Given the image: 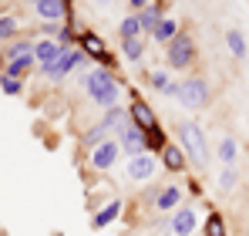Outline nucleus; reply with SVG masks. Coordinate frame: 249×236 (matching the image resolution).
<instances>
[{"mask_svg":"<svg viewBox=\"0 0 249 236\" xmlns=\"http://www.w3.org/2000/svg\"><path fill=\"white\" fill-rule=\"evenodd\" d=\"M206 236H226V226H222L219 213H209L206 216Z\"/></svg>","mask_w":249,"mask_h":236,"instance_id":"nucleus-29","label":"nucleus"},{"mask_svg":"<svg viewBox=\"0 0 249 236\" xmlns=\"http://www.w3.org/2000/svg\"><path fill=\"white\" fill-rule=\"evenodd\" d=\"M148 84L155 91H165L168 84H172V78H168V71H148Z\"/></svg>","mask_w":249,"mask_h":236,"instance_id":"nucleus-30","label":"nucleus"},{"mask_svg":"<svg viewBox=\"0 0 249 236\" xmlns=\"http://www.w3.org/2000/svg\"><path fill=\"white\" fill-rule=\"evenodd\" d=\"M94 3H98V7H108V3H111V0H94Z\"/></svg>","mask_w":249,"mask_h":236,"instance_id":"nucleus-33","label":"nucleus"},{"mask_svg":"<svg viewBox=\"0 0 249 236\" xmlns=\"http://www.w3.org/2000/svg\"><path fill=\"white\" fill-rule=\"evenodd\" d=\"M78 64H84V51L81 47H61V54H57V61L54 64H44L41 68V78L47 81H64Z\"/></svg>","mask_w":249,"mask_h":236,"instance_id":"nucleus-5","label":"nucleus"},{"mask_svg":"<svg viewBox=\"0 0 249 236\" xmlns=\"http://www.w3.org/2000/svg\"><path fill=\"white\" fill-rule=\"evenodd\" d=\"M178 145H182V152L189 158V165L192 169H199V172H206L209 165V142H206V128L202 125H196V121H182L178 125Z\"/></svg>","mask_w":249,"mask_h":236,"instance_id":"nucleus-2","label":"nucleus"},{"mask_svg":"<svg viewBox=\"0 0 249 236\" xmlns=\"http://www.w3.org/2000/svg\"><path fill=\"white\" fill-rule=\"evenodd\" d=\"M226 47H229V54L236 58V61H246V54H249V44H246V34L243 31H226Z\"/></svg>","mask_w":249,"mask_h":236,"instance_id":"nucleus-19","label":"nucleus"},{"mask_svg":"<svg viewBox=\"0 0 249 236\" xmlns=\"http://www.w3.org/2000/svg\"><path fill=\"white\" fill-rule=\"evenodd\" d=\"M162 95H168V98H175V95H178V81H172V84H168V88L162 91Z\"/></svg>","mask_w":249,"mask_h":236,"instance_id":"nucleus-32","label":"nucleus"},{"mask_svg":"<svg viewBox=\"0 0 249 236\" xmlns=\"http://www.w3.org/2000/svg\"><path fill=\"white\" fill-rule=\"evenodd\" d=\"M27 3H37V0H27Z\"/></svg>","mask_w":249,"mask_h":236,"instance_id":"nucleus-34","label":"nucleus"},{"mask_svg":"<svg viewBox=\"0 0 249 236\" xmlns=\"http://www.w3.org/2000/svg\"><path fill=\"white\" fill-rule=\"evenodd\" d=\"M196 226H199V216H196L192 206H178L172 213V219H168V233L172 236H189Z\"/></svg>","mask_w":249,"mask_h":236,"instance_id":"nucleus-10","label":"nucleus"},{"mask_svg":"<svg viewBox=\"0 0 249 236\" xmlns=\"http://www.w3.org/2000/svg\"><path fill=\"white\" fill-rule=\"evenodd\" d=\"M215 156L222 158V165H236V158H239V145H236V138H222L219 149H215Z\"/></svg>","mask_w":249,"mask_h":236,"instance_id":"nucleus-23","label":"nucleus"},{"mask_svg":"<svg viewBox=\"0 0 249 236\" xmlns=\"http://www.w3.org/2000/svg\"><path fill=\"white\" fill-rule=\"evenodd\" d=\"M155 169H159V158L152 156V152H142V156L128 158L124 176H128L131 182H152V179H155Z\"/></svg>","mask_w":249,"mask_h":236,"instance_id":"nucleus-7","label":"nucleus"},{"mask_svg":"<svg viewBox=\"0 0 249 236\" xmlns=\"http://www.w3.org/2000/svg\"><path fill=\"white\" fill-rule=\"evenodd\" d=\"M27 51H34L31 40H10L7 51H3V61H10V58H17V54H27Z\"/></svg>","mask_w":249,"mask_h":236,"instance_id":"nucleus-28","label":"nucleus"},{"mask_svg":"<svg viewBox=\"0 0 249 236\" xmlns=\"http://www.w3.org/2000/svg\"><path fill=\"white\" fill-rule=\"evenodd\" d=\"M118 34H122V40L145 38V31H142V24H138V14H128V17H122V24H118Z\"/></svg>","mask_w":249,"mask_h":236,"instance_id":"nucleus-22","label":"nucleus"},{"mask_svg":"<svg viewBox=\"0 0 249 236\" xmlns=\"http://www.w3.org/2000/svg\"><path fill=\"white\" fill-rule=\"evenodd\" d=\"M239 186V169L236 165H222V172H219V189L222 193H232Z\"/></svg>","mask_w":249,"mask_h":236,"instance_id":"nucleus-25","label":"nucleus"},{"mask_svg":"<svg viewBox=\"0 0 249 236\" xmlns=\"http://www.w3.org/2000/svg\"><path fill=\"white\" fill-rule=\"evenodd\" d=\"M175 34H178V24H175L172 17H165V20H162V24L152 31V40H155V44H168Z\"/></svg>","mask_w":249,"mask_h":236,"instance_id":"nucleus-24","label":"nucleus"},{"mask_svg":"<svg viewBox=\"0 0 249 236\" xmlns=\"http://www.w3.org/2000/svg\"><path fill=\"white\" fill-rule=\"evenodd\" d=\"M81 84H84V91H88V98H91L98 108H115V105H118L122 84H118V78H115L111 68H105V64L91 68V71L84 75Z\"/></svg>","mask_w":249,"mask_h":236,"instance_id":"nucleus-1","label":"nucleus"},{"mask_svg":"<svg viewBox=\"0 0 249 236\" xmlns=\"http://www.w3.org/2000/svg\"><path fill=\"white\" fill-rule=\"evenodd\" d=\"M128 118H131V121H135V125H138L142 132H148L152 125H159L155 112H152V108H148V105H145V101H142L138 95H131V108H128Z\"/></svg>","mask_w":249,"mask_h":236,"instance_id":"nucleus-12","label":"nucleus"},{"mask_svg":"<svg viewBox=\"0 0 249 236\" xmlns=\"http://www.w3.org/2000/svg\"><path fill=\"white\" fill-rule=\"evenodd\" d=\"M178 105L182 108H189V112H202L209 105V81L199 78V75H192V78H182L178 81Z\"/></svg>","mask_w":249,"mask_h":236,"instance_id":"nucleus-3","label":"nucleus"},{"mask_svg":"<svg viewBox=\"0 0 249 236\" xmlns=\"http://www.w3.org/2000/svg\"><path fill=\"white\" fill-rule=\"evenodd\" d=\"M0 88H3V95L14 98V95L24 91V78H14V75H3V71H0Z\"/></svg>","mask_w":249,"mask_h":236,"instance_id":"nucleus-27","label":"nucleus"},{"mask_svg":"<svg viewBox=\"0 0 249 236\" xmlns=\"http://www.w3.org/2000/svg\"><path fill=\"white\" fill-rule=\"evenodd\" d=\"M118 158H122V145H118V138H105V142H98L94 149H88V169L101 176V172H108Z\"/></svg>","mask_w":249,"mask_h":236,"instance_id":"nucleus-6","label":"nucleus"},{"mask_svg":"<svg viewBox=\"0 0 249 236\" xmlns=\"http://www.w3.org/2000/svg\"><path fill=\"white\" fill-rule=\"evenodd\" d=\"M159 162H162L165 172H185V165H189V158H185V152H182V145H172V142L159 152Z\"/></svg>","mask_w":249,"mask_h":236,"instance_id":"nucleus-13","label":"nucleus"},{"mask_svg":"<svg viewBox=\"0 0 249 236\" xmlns=\"http://www.w3.org/2000/svg\"><path fill=\"white\" fill-rule=\"evenodd\" d=\"M34 17L44 20V24H64L71 17V3H64V0H37Z\"/></svg>","mask_w":249,"mask_h":236,"instance_id":"nucleus-9","label":"nucleus"},{"mask_svg":"<svg viewBox=\"0 0 249 236\" xmlns=\"http://www.w3.org/2000/svg\"><path fill=\"white\" fill-rule=\"evenodd\" d=\"M17 31H20V20L17 17H0V44H10V40L17 38Z\"/></svg>","mask_w":249,"mask_h":236,"instance_id":"nucleus-26","label":"nucleus"},{"mask_svg":"<svg viewBox=\"0 0 249 236\" xmlns=\"http://www.w3.org/2000/svg\"><path fill=\"white\" fill-rule=\"evenodd\" d=\"M168 145V135L162 125H152L148 132H145V152H152V156H159L162 149Z\"/></svg>","mask_w":249,"mask_h":236,"instance_id":"nucleus-20","label":"nucleus"},{"mask_svg":"<svg viewBox=\"0 0 249 236\" xmlns=\"http://www.w3.org/2000/svg\"><path fill=\"white\" fill-rule=\"evenodd\" d=\"M118 213H122V199H111L108 206L94 209V216H91V230H105V226H111V223L118 219Z\"/></svg>","mask_w":249,"mask_h":236,"instance_id":"nucleus-15","label":"nucleus"},{"mask_svg":"<svg viewBox=\"0 0 249 236\" xmlns=\"http://www.w3.org/2000/svg\"><path fill=\"white\" fill-rule=\"evenodd\" d=\"M182 189L178 186H165V189H159V196H155V209L159 213H175L178 206H182Z\"/></svg>","mask_w":249,"mask_h":236,"instance_id":"nucleus-16","label":"nucleus"},{"mask_svg":"<svg viewBox=\"0 0 249 236\" xmlns=\"http://www.w3.org/2000/svg\"><path fill=\"white\" fill-rule=\"evenodd\" d=\"M7 68H3V75H14V78H24L31 68H37V58H34V51H27V54H17V58H10V61H3Z\"/></svg>","mask_w":249,"mask_h":236,"instance_id":"nucleus-17","label":"nucleus"},{"mask_svg":"<svg viewBox=\"0 0 249 236\" xmlns=\"http://www.w3.org/2000/svg\"><path fill=\"white\" fill-rule=\"evenodd\" d=\"M145 44H148V38H131V40H122V54H124V61L138 64V61L145 58Z\"/></svg>","mask_w":249,"mask_h":236,"instance_id":"nucleus-21","label":"nucleus"},{"mask_svg":"<svg viewBox=\"0 0 249 236\" xmlns=\"http://www.w3.org/2000/svg\"><path fill=\"white\" fill-rule=\"evenodd\" d=\"M64 3H71V0H64Z\"/></svg>","mask_w":249,"mask_h":236,"instance_id":"nucleus-35","label":"nucleus"},{"mask_svg":"<svg viewBox=\"0 0 249 236\" xmlns=\"http://www.w3.org/2000/svg\"><path fill=\"white\" fill-rule=\"evenodd\" d=\"M78 44H81L84 58H91V61H101V58L108 54V47H105V40L98 38L94 31H84V34H78Z\"/></svg>","mask_w":249,"mask_h":236,"instance_id":"nucleus-14","label":"nucleus"},{"mask_svg":"<svg viewBox=\"0 0 249 236\" xmlns=\"http://www.w3.org/2000/svg\"><path fill=\"white\" fill-rule=\"evenodd\" d=\"M165 10H168L165 0H152L145 10H138V24H142V31H145V34H152V31L165 20Z\"/></svg>","mask_w":249,"mask_h":236,"instance_id":"nucleus-11","label":"nucleus"},{"mask_svg":"<svg viewBox=\"0 0 249 236\" xmlns=\"http://www.w3.org/2000/svg\"><path fill=\"white\" fill-rule=\"evenodd\" d=\"M148 3H152V0H128V7H131V10H135V14H138V10H145V7H148Z\"/></svg>","mask_w":249,"mask_h":236,"instance_id":"nucleus-31","label":"nucleus"},{"mask_svg":"<svg viewBox=\"0 0 249 236\" xmlns=\"http://www.w3.org/2000/svg\"><path fill=\"white\" fill-rule=\"evenodd\" d=\"M118 145H122V152L128 158H135V156H142V152H145V132H142L131 118L118 128Z\"/></svg>","mask_w":249,"mask_h":236,"instance_id":"nucleus-8","label":"nucleus"},{"mask_svg":"<svg viewBox=\"0 0 249 236\" xmlns=\"http://www.w3.org/2000/svg\"><path fill=\"white\" fill-rule=\"evenodd\" d=\"M57 54H61V44H57V40H37V44H34L37 68H44V64H54V61H57Z\"/></svg>","mask_w":249,"mask_h":236,"instance_id":"nucleus-18","label":"nucleus"},{"mask_svg":"<svg viewBox=\"0 0 249 236\" xmlns=\"http://www.w3.org/2000/svg\"><path fill=\"white\" fill-rule=\"evenodd\" d=\"M165 61H168V68H175V71L192 68V64H196V40L189 38L185 31H178V34L165 44Z\"/></svg>","mask_w":249,"mask_h":236,"instance_id":"nucleus-4","label":"nucleus"}]
</instances>
